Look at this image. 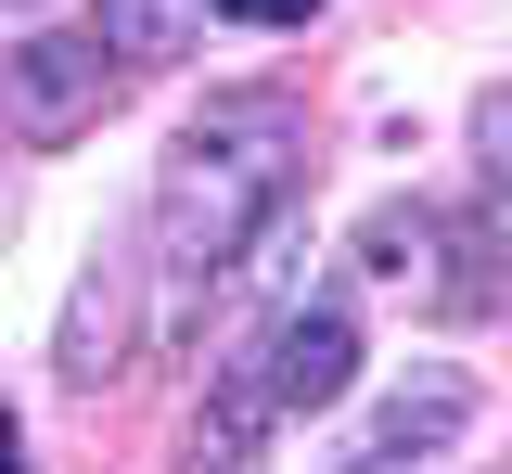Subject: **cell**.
I'll list each match as a JSON object with an SVG mask.
<instances>
[{"label": "cell", "instance_id": "obj_1", "mask_svg": "<svg viewBox=\"0 0 512 474\" xmlns=\"http://www.w3.org/2000/svg\"><path fill=\"white\" fill-rule=\"evenodd\" d=\"M295 167H308V116L269 103V90H231L205 103L167 167H154V231H141V282H154V334L180 346L192 308L244 270V244L295 205Z\"/></svg>", "mask_w": 512, "mask_h": 474}, {"label": "cell", "instance_id": "obj_2", "mask_svg": "<svg viewBox=\"0 0 512 474\" xmlns=\"http://www.w3.org/2000/svg\"><path fill=\"white\" fill-rule=\"evenodd\" d=\"M474 410H487V385L474 372H410L397 398L372 410V436L346 449V474H397V462H436L448 436H474Z\"/></svg>", "mask_w": 512, "mask_h": 474}, {"label": "cell", "instance_id": "obj_3", "mask_svg": "<svg viewBox=\"0 0 512 474\" xmlns=\"http://www.w3.org/2000/svg\"><path fill=\"white\" fill-rule=\"evenodd\" d=\"M256 385H269L282 423H295V410H333L359 385V321H346V308H295V321L269 334V359H256Z\"/></svg>", "mask_w": 512, "mask_h": 474}, {"label": "cell", "instance_id": "obj_4", "mask_svg": "<svg viewBox=\"0 0 512 474\" xmlns=\"http://www.w3.org/2000/svg\"><path fill=\"white\" fill-rule=\"evenodd\" d=\"M13 103H26L39 141H77L103 103H116V65H103L90 39H26V52H13Z\"/></svg>", "mask_w": 512, "mask_h": 474}, {"label": "cell", "instance_id": "obj_5", "mask_svg": "<svg viewBox=\"0 0 512 474\" xmlns=\"http://www.w3.org/2000/svg\"><path fill=\"white\" fill-rule=\"evenodd\" d=\"M128 295H141V257H90V270H77V295H64L52 372L77 385V398H103V372H116V346H128Z\"/></svg>", "mask_w": 512, "mask_h": 474}, {"label": "cell", "instance_id": "obj_6", "mask_svg": "<svg viewBox=\"0 0 512 474\" xmlns=\"http://www.w3.org/2000/svg\"><path fill=\"white\" fill-rule=\"evenodd\" d=\"M269 423H282V410H269V385H256V372H231L218 398L192 410V449H180V474H256Z\"/></svg>", "mask_w": 512, "mask_h": 474}, {"label": "cell", "instance_id": "obj_7", "mask_svg": "<svg viewBox=\"0 0 512 474\" xmlns=\"http://www.w3.org/2000/svg\"><path fill=\"white\" fill-rule=\"evenodd\" d=\"M192 26H205V0H103L90 13V52L103 65H180Z\"/></svg>", "mask_w": 512, "mask_h": 474}, {"label": "cell", "instance_id": "obj_8", "mask_svg": "<svg viewBox=\"0 0 512 474\" xmlns=\"http://www.w3.org/2000/svg\"><path fill=\"white\" fill-rule=\"evenodd\" d=\"M359 257H372L384 282H410L436 257V218H423V205H372V218H359Z\"/></svg>", "mask_w": 512, "mask_h": 474}, {"label": "cell", "instance_id": "obj_9", "mask_svg": "<svg viewBox=\"0 0 512 474\" xmlns=\"http://www.w3.org/2000/svg\"><path fill=\"white\" fill-rule=\"evenodd\" d=\"M205 13H231V26H308L320 0H205Z\"/></svg>", "mask_w": 512, "mask_h": 474}, {"label": "cell", "instance_id": "obj_10", "mask_svg": "<svg viewBox=\"0 0 512 474\" xmlns=\"http://www.w3.org/2000/svg\"><path fill=\"white\" fill-rule=\"evenodd\" d=\"M0 462H13V410H0Z\"/></svg>", "mask_w": 512, "mask_h": 474}, {"label": "cell", "instance_id": "obj_11", "mask_svg": "<svg viewBox=\"0 0 512 474\" xmlns=\"http://www.w3.org/2000/svg\"><path fill=\"white\" fill-rule=\"evenodd\" d=\"M0 13H26V0H0Z\"/></svg>", "mask_w": 512, "mask_h": 474}, {"label": "cell", "instance_id": "obj_12", "mask_svg": "<svg viewBox=\"0 0 512 474\" xmlns=\"http://www.w3.org/2000/svg\"><path fill=\"white\" fill-rule=\"evenodd\" d=\"M0 474H13V462H0Z\"/></svg>", "mask_w": 512, "mask_h": 474}]
</instances>
